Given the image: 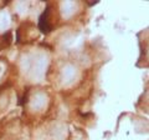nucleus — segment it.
Returning <instances> with one entry per match:
<instances>
[{
  "label": "nucleus",
  "instance_id": "nucleus-1",
  "mask_svg": "<svg viewBox=\"0 0 149 140\" xmlns=\"http://www.w3.org/2000/svg\"><path fill=\"white\" fill-rule=\"evenodd\" d=\"M50 5H47V8H46V10L44 11V14L40 16V20H39V26L42 33H45V34H47V33H50L51 30V24H50Z\"/></svg>",
  "mask_w": 149,
  "mask_h": 140
}]
</instances>
